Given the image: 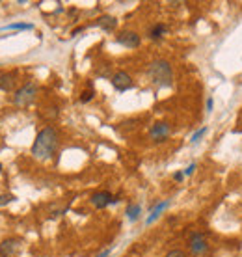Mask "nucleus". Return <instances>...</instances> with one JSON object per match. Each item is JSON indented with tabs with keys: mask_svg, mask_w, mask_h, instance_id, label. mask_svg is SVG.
<instances>
[{
	"mask_svg": "<svg viewBox=\"0 0 242 257\" xmlns=\"http://www.w3.org/2000/svg\"><path fill=\"white\" fill-rule=\"evenodd\" d=\"M89 201H91V205L95 207V209H106L108 205H114V203H117L119 199L114 198V196H112L108 190H101V192L93 194Z\"/></svg>",
	"mask_w": 242,
	"mask_h": 257,
	"instance_id": "nucleus-8",
	"label": "nucleus"
},
{
	"mask_svg": "<svg viewBox=\"0 0 242 257\" xmlns=\"http://www.w3.org/2000/svg\"><path fill=\"white\" fill-rule=\"evenodd\" d=\"M34 25H30V23H13V25H6L2 26L0 30H32Z\"/></svg>",
	"mask_w": 242,
	"mask_h": 257,
	"instance_id": "nucleus-15",
	"label": "nucleus"
},
{
	"mask_svg": "<svg viewBox=\"0 0 242 257\" xmlns=\"http://www.w3.org/2000/svg\"><path fill=\"white\" fill-rule=\"evenodd\" d=\"M110 251H112V250H104V251H101L97 257H110Z\"/></svg>",
	"mask_w": 242,
	"mask_h": 257,
	"instance_id": "nucleus-23",
	"label": "nucleus"
},
{
	"mask_svg": "<svg viewBox=\"0 0 242 257\" xmlns=\"http://www.w3.org/2000/svg\"><path fill=\"white\" fill-rule=\"evenodd\" d=\"M58 146H60V136H58V131L54 127H45L41 128L36 136V140L32 144V155L39 161H47L51 159L52 155L56 153Z\"/></svg>",
	"mask_w": 242,
	"mask_h": 257,
	"instance_id": "nucleus-1",
	"label": "nucleus"
},
{
	"mask_svg": "<svg viewBox=\"0 0 242 257\" xmlns=\"http://www.w3.org/2000/svg\"><path fill=\"white\" fill-rule=\"evenodd\" d=\"M205 108H207V112H212V108H214V99L212 97H207V101H205Z\"/></svg>",
	"mask_w": 242,
	"mask_h": 257,
	"instance_id": "nucleus-20",
	"label": "nucleus"
},
{
	"mask_svg": "<svg viewBox=\"0 0 242 257\" xmlns=\"http://www.w3.org/2000/svg\"><path fill=\"white\" fill-rule=\"evenodd\" d=\"M115 41H117L121 47H125V49H138L142 43V38H140V34L133 32V30H125V32L117 34Z\"/></svg>",
	"mask_w": 242,
	"mask_h": 257,
	"instance_id": "nucleus-7",
	"label": "nucleus"
},
{
	"mask_svg": "<svg viewBox=\"0 0 242 257\" xmlns=\"http://www.w3.org/2000/svg\"><path fill=\"white\" fill-rule=\"evenodd\" d=\"M166 257H186V253L183 250H172V251H168Z\"/></svg>",
	"mask_w": 242,
	"mask_h": 257,
	"instance_id": "nucleus-21",
	"label": "nucleus"
},
{
	"mask_svg": "<svg viewBox=\"0 0 242 257\" xmlns=\"http://www.w3.org/2000/svg\"><path fill=\"white\" fill-rule=\"evenodd\" d=\"M21 246H23V240L21 238H4L2 242H0V255L2 257H13L17 255L21 250Z\"/></svg>",
	"mask_w": 242,
	"mask_h": 257,
	"instance_id": "nucleus-9",
	"label": "nucleus"
},
{
	"mask_svg": "<svg viewBox=\"0 0 242 257\" xmlns=\"http://www.w3.org/2000/svg\"><path fill=\"white\" fill-rule=\"evenodd\" d=\"M13 86H15V75L8 73V75H2V77H0V90L2 91H12Z\"/></svg>",
	"mask_w": 242,
	"mask_h": 257,
	"instance_id": "nucleus-13",
	"label": "nucleus"
},
{
	"mask_svg": "<svg viewBox=\"0 0 242 257\" xmlns=\"http://www.w3.org/2000/svg\"><path fill=\"white\" fill-rule=\"evenodd\" d=\"M170 135H172V127H170V123L166 121H157L153 127L149 128V138L153 142H159V144L168 140Z\"/></svg>",
	"mask_w": 242,
	"mask_h": 257,
	"instance_id": "nucleus-5",
	"label": "nucleus"
},
{
	"mask_svg": "<svg viewBox=\"0 0 242 257\" xmlns=\"http://www.w3.org/2000/svg\"><path fill=\"white\" fill-rule=\"evenodd\" d=\"M196 168H198V164H196V162H192L190 166L185 168V170H183V174H185V177H190V175L194 174V172H196Z\"/></svg>",
	"mask_w": 242,
	"mask_h": 257,
	"instance_id": "nucleus-19",
	"label": "nucleus"
},
{
	"mask_svg": "<svg viewBox=\"0 0 242 257\" xmlns=\"http://www.w3.org/2000/svg\"><path fill=\"white\" fill-rule=\"evenodd\" d=\"M95 26L102 28L104 32H114L115 26H117V19L112 17V15H101V17L95 21Z\"/></svg>",
	"mask_w": 242,
	"mask_h": 257,
	"instance_id": "nucleus-11",
	"label": "nucleus"
},
{
	"mask_svg": "<svg viewBox=\"0 0 242 257\" xmlns=\"http://www.w3.org/2000/svg\"><path fill=\"white\" fill-rule=\"evenodd\" d=\"M36 93H38V84L26 82L25 86H21L19 90L15 91V95H13V103L17 104V106H28V104L34 103Z\"/></svg>",
	"mask_w": 242,
	"mask_h": 257,
	"instance_id": "nucleus-3",
	"label": "nucleus"
},
{
	"mask_svg": "<svg viewBox=\"0 0 242 257\" xmlns=\"http://www.w3.org/2000/svg\"><path fill=\"white\" fill-rule=\"evenodd\" d=\"M166 32H168V26H166L164 23H155V25L147 30V38L151 39V41H159V39L164 38Z\"/></svg>",
	"mask_w": 242,
	"mask_h": 257,
	"instance_id": "nucleus-12",
	"label": "nucleus"
},
{
	"mask_svg": "<svg viewBox=\"0 0 242 257\" xmlns=\"http://www.w3.org/2000/svg\"><path fill=\"white\" fill-rule=\"evenodd\" d=\"M188 250H190L192 255L196 257H203L209 253L210 246L203 233H192L190 238H188Z\"/></svg>",
	"mask_w": 242,
	"mask_h": 257,
	"instance_id": "nucleus-4",
	"label": "nucleus"
},
{
	"mask_svg": "<svg viewBox=\"0 0 242 257\" xmlns=\"http://www.w3.org/2000/svg\"><path fill=\"white\" fill-rule=\"evenodd\" d=\"M183 179H185V174H183V172H175V174H173V181L181 183Z\"/></svg>",
	"mask_w": 242,
	"mask_h": 257,
	"instance_id": "nucleus-22",
	"label": "nucleus"
},
{
	"mask_svg": "<svg viewBox=\"0 0 242 257\" xmlns=\"http://www.w3.org/2000/svg\"><path fill=\"white\" fill-rule=\"evenodd\" d=\"M125 214H127V218L131 220V222H136L142 214V205H138V203H131V205L127 207Z\"/></svg>",
	"mask_w": 242,
	"mask_h": 257,
	"instance_id": "nucleus-14",
	"label": "nucleus"
},
{
	"mask_svg": "<svg viewBox=\"0 0 242 257\" xmlns=\"http://www.w3.org/2000/svg\"><path fill=\"white\" fill-rule=\"evenodd\" d=\"M93 95H95L93 88H89V90L82 91V93H80V103H89V101L93 99Z\"/></svg>",
	"mask_w": 242,
	"mask_h": 257,
	"instance_id": "nucleus-17",
	"label": "nucleus"
},
{
	"mask_svg": "<svg viewBox=\"0 0 242 257\" xmlns=\"http://www.w3.org/2000/svg\"><path fill=\"white\" fill-rule=\"evenodd\" d=\"M0 174H2V162H0Z\"/></svg>",
	"mask_w": 242,
	"mask_h": 257,
	"instance_id": "nucleus-24",
	"label": "nucleus"
},
{
	"mask_svg": "<svg viewBox=\"0 0 242 257\" xmlns=\"http://www.w3.org/2000/svg\"><path fill=\"white\" fill-rule=\"evenodd\" d=\"M110 82H112L115 91H127L134 86L131 75L125 73V71H115L114 75H112V78H110Z\"/></svg>",
	"mask_w": 242,
	"mask_h": 257,
	"instance_id": "nucleus-6",
	"label": "nucleus"
},
{
	"mask_svg": "<svg viewBox=\"0 0 242 257\" xmlns=\"http://www.w3.org/2000/svg\"><path fill=\"white\" fill-rule=\"evenodd\" d=\"M207 131H209V128H207V127H201V128H198V131H196V133H194V135H192V138H190V142H192V144H198V142L201 140V138H203L205 135H207Z\"/></svg>",
	"mask_w": 242,
	"mask_h": 257,
	"instance_id": "nucleus-16",
	"label": "nucleus"
},
{
	"mask_svg": "<svg viewBox=\"0 0 242 257\" xmlns=\"http://www.w3.org/2000/svg\"><path fill=\"white\" fill-rule=\"evenodd\" d=\"M170 203H172L170 199H164V201H160V203H157V205H155L153 209L149 211V216H147V218H146V224H147V225H149V224H153L155 220L159 218L160 214H162V212H164L166 209L170 207Z\"/></svg>",
	"mask_w": 242,
	"mask_h": 257,
	"instance_id": "nucleus-10",
	"label": "nucleus"
},
{
	"mask_svg": "<svg viewBox=\"0 0 242 257\" xmlns=\"http://www.w3.org/2000/svg\"><path fill=\"white\" fill-rule=\"evenodd\" d=\"M13 199H15V196H13V194H0V207L12 203Z\"/></svg>",
	"mask_w": 242,
	"mask_h": 257,
	"instance_id": "nucleus-18",
	"label": "nucleus"
},
{
	"mask_svg": "<svg viewBox=\"0 0 242 257\" xmlns=\"http://www.w3.org/2000/svg\"><path fill=\"white\" fill-rule=\"evenodd\" d=\"M147 75L151 82L159 88H170L173 84V69L168 60H155L147 67Z\"/></svg>",
	"mask_w": 242,
	"mask_h": 257,
	"instance_id": "nucleus-2",
	"label": "nucleus"
}]
</instances>
